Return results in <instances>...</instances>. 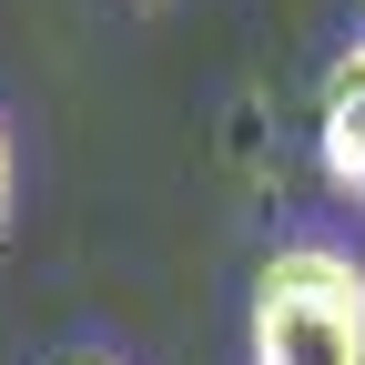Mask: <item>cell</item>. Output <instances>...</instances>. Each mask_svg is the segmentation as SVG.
<instances>
[{
    "mask_svg": "<svg viewBox=\"0 0 365 365\" xmlns=\"http://www.w3.org/2000/svg\"><path fill=\"white\" fill-rule=\"evenodd\" d=\"M244 365H365V264L345 244H274L254 264Z\"/></svg>",
    "mask_w": 365,
    "mask_h": 365,
    "instance_id": "6da1fadb",
    "label": "cell"
},
{
    "mask_svg": "<svg viewBox=\"0 0 365 365\" xmlns=\"http://www.w3.org/2000/svg\"><path fill=\"white\" fill-rule=\"evenodd\" d=\"M314 173H325V193L365 203V41L335 51L325 91H314Z\"/></svg>",
    "mask_w": 365,
    "mask_h": 365,
    "instance_id": "7a4b0ae2",
    "label": "cell"
},
{
    "mask_svg": "<svg viewBox=\"0 0 365 365\" xmlns=\"http://www.w3.org/2000/svg\"><path fill=\"white\" fill-rule=\"evenodd\" d=\"M0 234H11V122H0Z\"/></svg>",
    "mask_w": 365,
    "mask_h": 365,
    "instance_id": "3957f363",
    "label": "cell"
},
{
    "mask_svg": "<svg viewBox=\"0 0 365 365\" xmlns=\"http://www.w3.org/2000/svg\"><path fill=\"white\" fill-rule=\"evenodd\" d=\"M71 365H91V355H71Z\"/></svg>",
    "mask_w": 365,
    "mask_h": 365,
    "instance_id": "277c9868",
    "label": "cell"
}]
</instances>
